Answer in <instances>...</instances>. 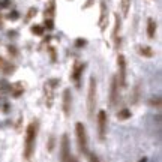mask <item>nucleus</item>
<instances>
[{
  "label": "nucleus",
  "instance_id": "nucleus-1",
  "mask_svg": "<svg viewBox=\"0 0 162 162\" xmlns=\"http://www.w3.org/2000/svg\"><path fill=\"white\" fill-rule=\"evenodd\" d=\"M36 135H38V122L35 120L27 126V131H26V141H24V158L26 159H30V156L35 152Z\"/></svg>",
  "mask_w": 162,
  "mask_h": 162
},
{
  "label": "nucleus",
  "instance_id": "nucleus-2",
  "mask_svg": "<svg viewBox=\"0 0 162 162\" xmlns=\"http://www.w3.org/2000/svg\"><path fill=\"white\" fill-rule=\"evenodd\" d=\"M95 107H96V80L95 77H90L89 92H87V111H89L90 119L95 114Z\"/></svg>",
  "mask_w": 162,
  "mask_h": 162
},
{
  "label": "nucleus",
  "instance_id": "nucleus-3",
  "mask_svg": "<svg viewBox=\"0 0 162 162\" xmlns=\"http://www.w3.org/2000/svg\"><path fill=\"white\" fill-rule=\"evenodd\" d=\"M75 134H77V140H78V147L86 155L89 152V140H87V132H86V128L83 123L78 122L75 125Z\"/></svg>",
  "mask_w": 162,
  "mask_h": 162
},
{
  "label": "nucleus",
  "instance_id": "nucleus-4",
  "mask_svg": "<svg viewBox=\"0 0 162 162\" xmlns=\"http://www.w3.org/2000/svg\"><path fill=\"white\" fill-rule=\"evenodd\" d=\"M117 66H119V80L117 81H120V86L125 87L126 86V59L123 54L117 56Z\"/></svg>",
  "mask_w": 162,
  "mask_h": 162
},
{
  "label": "nucleus",
  "instance_id": "nucleus-5",
  "mask_svg": "<svg viewBox=\"0 0 162 162\" xmlns=\"http://www.w3.org/2000/svg\"><path fill=\"white\" fill-rule=\"evenodd\" d=\"M71 158V149H69V140L68 135L63 134L62 143H60V162H68Z\"/></svg>",
  "mask_w": 162,
  "mask_h": 162
},
{
  "label": "nucleus",
  "instance_id": "nucleus-6",
  "mask_svg": "<svg viewBox=\"0 0 162 162\" xmlns=\"http://www.w3.org/2000/svg\"><path fill=\"white\" fill-rule=\"evenodd\" d=\"M105 132H107V113L101 110L98 113V135L99 140L105 138Z\"/></svg>",
  "mask_w": 162,
  "mask_h": 162
},
{
  "label": "nucleus",
  "instance_id": "nucleus-7",
  "mask_svg": "<svg viewBox=\"0 0 162 162\" xmlns=\"http://www.w3.org/2000/svg\"><path fill=\"white\" fill-rule=\"evenodd\" d=\"M117 99H119V83H117V78L114 77L111 80V89H110V107H114L117 104Z\"/></svg>",
  "mask_w": 162,
  "mask_h": 162
},
{
  "label": "nucleus",
  "instance_id": "nucleus-8",
  "mask_svg": "<svg viewBox=\"0 0 162 162\" xmlns=\"http://www.w3.org/2000/svg\"><path fill=\"white\" fill-rule=\"evenodd\" d=\"M84 71V63L81 62H75L74 63V68H72V80L77 86H80V78H81V74Z\"/></svg>",
  "mask_w": 162,
  "mask_h": 162
},
{
  "label": "nucleus",
  "instance_id": "nucleus-9",
  "mask_svg": "<svg viewBox=\"0 0 162 162\" xmlns=\"http://www.w3.org/2000/svg\"><path fill=\"white\" fill-rule=\"evenodd\" d=\"M108 24V9H107V5L104 2H101V15H99V27L101 30L104 32L105 27Z\"/></svg>",
  "mask_w": 162,
  "mask_h": 162
},
{
  "label": "nucleus",
  "instance_id": "nucleus-10",
  "mask_svg": "<svg viewBox=\"0 0 162 162\" xmlns=\"http://www.w3.org/2000/svg\"><path fill=\"white\" fill-rule=\"evenodd\" d=\"M113 41L116 44V47L120 45V18H119V15H116L114 29H113Z\"/></svg>",
  "mask_w": 162,
  "mask_h": 162
},
{
  "label": "nucleus",
  "instance_id": "nucleus-11",
  "mask_svg": "<svg viewBox=\"0 0 162 162\" xmlns=\"http://www.w3.org/2000/svg\"><path fill=\"white\" fill-rule=\"evenodd\" d=\"M71 104H72V96H71V90L66 89L63 92V111L68 116L71 113Z\"/></svg>",
  "mask_w": 162,
  "mask_h": 162
},
{
  "label": "nucleus",
  "instance_id": "nucleus-12",
  "mask_svg": "<svg viewBox=\"0 0 162 162\" xmlns=\"http://www.w3.org/2000/svg\"><path fill=\"white\" fill-rule=\"evenodd\" d=\"M0 71H2L3 74L9 75V74H12V72H14V65H11L9 62H6L3 57H0Z\"/></svg>",
  "mask_w": 162,
  "mask_h": 162
},
{
  "label": "nucleus",
  "instance_id": "nucleus-13",
  "mask_svg": "<svg viewBox=\"0 0 162 162\" xmlns=\"http://www.w3.org/2000/svg\"><path fill=\"white\" fill-rule=\"evenodd\" d=\"M155 33H156V23L153 18H149L147 21V35L149 38H155Z\"/></svg>",
  "mask_w": 162,
  "mask_h": 162
},
{
  "label": "nucleus",
  "instance_id": "nucleus-14",
  "mask_svg": "<svg viewBox=\"0 0 162 162\" xmlns=\"http://www.w3.org/2000/svg\"><path fill=\"white\" fill-rule=\"evenodd\" d=\"M138 51H140L141 56H144V57H153V56H155V51H153L150 47H146V45H144V47H140Z\"/></svg>",
  "mask_w": 162,
  "mask_h": 162
},
{
  "label": "nucleus",
  "instance_id": "nucleus-15",
  "mask_svg": "<svg viewBox=\"0 0 162 162\" xmlns=\"http://www.w3.org/2000/svg\"><path fill=\"white\" fill-rule=\"evenodd\" d=\"M129 6H131V0H120V8H122V14H123V17L128 15V12H129Z\"/></svg>",
  "mask_w": 162,
  "mask_h": 162
},
{
  "label": "nucleus",
  "instance_id": "nucleus-16",
  "mask_svg": "<svg viewBox=\"0 0 162 162\" xmlns=\"http://www.w3.org/2000/svg\"><path fill=\"white\" fill-rule=\"evenodd\" d=\"M54 8H56V2H54V0H50L48 8L45 9V15H47V18H51L54 15Z\"/></svg>",
  "mask_w": 162,
  "mask_h": 162
},
{
  "label": "nucleus",
  "instance_id": "nucleus-17",
  "mask_svg": "<svg viewBox=\"0 0 162 162\" xmlns=\"http://www.w3.org/2000/svg\"><path fill=\"white\" fill-rule=\"evenodd\" d=\"M132 114H131V111L128 110V108H123V110H120L119 111V114H117V119L119 120H126V119H129Z\"/></svg>",
  "mask_w": 162,
  "mask_h": 162
},
{
  "label": "nucleus",
  "instance_id": "nucleus-18",
  "mask_svg": "<svg viewBox=\"0 0 162 162\" xmlns=\"http://www.w3.org/2000/svg\"><path fill=\"white\" fill-rule=\"evenodd\" d=\"M86 156H87V161H89V162H101V159H99V158L95 155V153H92L90 150L86 153Z\"/></svg>",
  "mask_w": 162,
  "mask_h": 162
},
{
  "label": "nucleus",
  "instance_id": "nucleus-19",
  "mask_svg": "<svg viewBox=\"0 0 162 162\" xmlns=\"http://www.w3.org/2000/svg\"><path fill=\"white\" fill-rule=\"evenodd\" d=\"M32 33H33V35H38V36L44 35V27H42V26H38V24L33 26V27H32Z\"/></svg>",
  "mask_w": 162,
  "mask_h": 162
},
{
  "label": "nucleus",
  "instance_id": "nucleus-20",
  "mask_svg": "<svg viewBox=\"0 0 162 162\" xmlns=\"http://www.w3.org/2000/svg\"><path fill=\"white\" fill-rule=\"evenodd\" d=\"M12 89H14V96H20V95L24 92V89L21 87V84H20V83H18V84H15Z\"/></svg>",
  "mask_w": 162,
  "mask_h": 162
},
{
  "label": "nucleus",
  "instance_id": "nucleus-21",
  "mask_svg": "<svg viewBox=\"0 0 162 162\" xmlns=\"http://www.w3.org/2000/svg\"><path fill=\"white\" fill-rule=\"evenodd\" d=\"M36 8H30L29 9V12H27V15H26V21H30V18L33 17V15H36Z\"/></svg>",
  "mask_w": 162,
  "mask_h": 162
},
{
  "label": "nucleus",
  "instance_id": "nucleus-22",
  "mask_svg": "<svg viewBox=\"0 0 162 162\" xmlns=\"http://www.w3.org/2000/svg\"><path fill=\"white\" fill-rule=\"evenodd\" d=\"M44 26L47 27L48 30L54 29V23H53V20H51V18H45V23H44Z\"/></svg>",
  "mask_w": 162,
  "mask_h": 162
},
{
  "label": "nucleus",
  "instance_id": "nucleus-23",
  "mask_svg": "<svg viewBox=\"0 0 162 162\" xmlns=\"http://www.w3.org/2000/svg\"><path fill=\"white\" fill-rule=\"evenodd\" d=\"M75 45H77V47H84V45H86V39H77Z\"/></svg>",
  "mask_w": 162,
  "mask_h": 162
},
{
  "label": "nucleus",
  "instance_id": "nucleus-24",
  "mask_svg": "<svg viewBox=\"0 0 162 162\" xmlns=\"http://www.w3.org/2000/svg\"><path fill=\"white\" fill-rule=\"evenodd\" d=\"M9 20H17V18H18V14L17 12H12V14H9Z\"/></svg>",
  "mask_w": 162,
  "mask_h": 162
},
{
  "label": "nucleus",
  "instance_id": "nucleus-25",
  "mask_svg": "<svg viewBox=\"0 0 162 162\" xmlns=\"http://www.w3.org/2000/svg\"><path fill=\"white\" fill-rule=\"evenodd\" d=\"M8 50H9V53H12L14 54V56H17V50H15V47H11V45H9V47H8Z\"/></svg>",
  "mask_w": 162,
  "mask_h": 162
},
{
  "label": "nucleus",
  "instance_id": "nucleus-26",
  "mask_svg": "<svg viewBox=\"0 0 162 162\" xmlns=\"http://www.w3.org/2000/svg\"><path fill=\"white\" fill-rule=\"evenodd\" d=\"M152 104H153V105H156V107H159V105H161V99H159V98L153 99V101H152Z\"/></svg>",
  "mask_w": 162,
  "mask_h": 162
},
{
  "label": "nucleus",
  "instance_id": "nucleus-27",
  "mask_svg": "<svg viewBox=\"0 0 162 162\" xmlns=\"http://www.w3.org/2000/svg\"><path fill=\"white\" fill-rule=\"evenodd\" d=\"M68 162H77V159H75V158H74V156H71V158H69V161H68Z\"/></svg>",
  "mask_w": 162,
  "mask_h": 162
}]
</instances>
